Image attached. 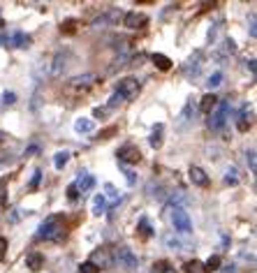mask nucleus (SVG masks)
Returning a JSON list of instances; mask_svg holds the SVG:
<instances>
[{"mask_svg": "<svg viewBox=\"0 0 257 273\" xmlns=\"http://www.w3.org/2000/svg\"><path fill=\"white\" fill-rule=\"evenodd\" d=\"M216 104H218V97L213 93H209V95H204V97H202V102H199V109H202V111H206V113H211Z\"/></svg>", "mask_w": 257, "mask_h": 273, "instance_id": "16", "label": "nucleus"}, {"mask_svg": "<svg viewBox=\"0 0 257 273\" xmlns=\"http://www.w3.org/2000/svg\"><path fill=\"white\" fill-rule=\"evenodd\" d=\"M68 197L70 199H79V187H77V183H70L68 185Z\"/></svg>", "mask_w": 257, "mask_h": 273, "instance_id": "32", "label": "nucleus"}, {"mask_svg": "<svg viewBox=\"0 0 257 273\" xmlns=\"http://www.w3.org/2000/svg\"><path fill=\"white\" fill-rule=\"evenodd\" d=\"M0 44H2V37H0Z\"/></svg>", "mask_w": 257, "mask_h": 273, "instance_id": "39", "label": "nucleus"}, {"mask_svg": "<svg viewBox=\"0 0 257 273\" xmlns=\"http://www.w3.org/2000/svg\"><path fill=\"white\" fill-rule=\"evenodd\" d=\"M104 190H107V192H109V194H104V197H114V199H116V197H118V194H116V187L111 185V183H107V185H104Z\"/></svg>", "mask_w": 257, "mask_h": 273, "instance_id": "36", "label": "nucleus"}, {"mask_svg": "<svg viewBox=\"0 0 257 273\" xmlns=\"http://www.w3.org/2000/svg\"><path fill=\"white\" fill-rule=\"evenodd\" d=\"M116 21H118V14L109 9V12H104V14H102V16H97V19H95L93 23H90V28H95V30H97V28L111 26V23H116Z\"/></svg>", "mask_w": 257, "mask_h": 273, "instance_id": "11", "label": "nucleus"}, {"mask_svg": "<svg viewBox=\"0 0 257 273\" xmlns=\"http://www.w3.org/2000/svg\"><path fill=\"white\" fill-rule=\"evenodd\" d=\"M146 16L144 14H137V12H128L125 16H123V26L130 28V30H137V28H144L146 26Z\"/></svg>", "mask_w": 257, "mask_h": 273, "instance_id": "8", "label": "nucleus"}, {"mask_svg": "<svg viewBox=\"0 0 257 273\" xmlns=\"http://www.w3.org/2000/svg\"><path fill=\"white\" fill-rule=\"evenodd\" d=\"M40 181H42V172H40V169H35L33 179H30V187H37V185H40Z\"/></svg>", "mask_w": 257, "mask_h": 273, "instance_id": "35", "label": "nucleus"}, {"mask_svg": "<svg viewBox=\"0 0 257 273\" xmlns=\"http://www.w3.org/2000/svg\"><path fill=\"white\" fill-rule=\"evenodd\" d=\"M111 262H116L118 267L128 269V271H135V269L139 267V260L132 255V250H130V248H116L114 255H111Z\"/></svg>", "mask_w": 257, "mask_h": 273, "instance_id": "4", "label": "nucleus"}, {"mask_svg": "<svg viewBox=\"0 0 257 273\" xmlns=\"http://www.w3.org/2000/svg\"><path fill=\"white\" fill-rule=\"evenodd\" d=\"M68 67V54H58L54 58V67H51V77H61L63 70Z\"/></svg>", "mask_w": 257, "mask_h": 273, "instance_id": "13", "label": "nucleus"}, {"mask_svg": "<svg viewBox=\"0 0 257 273\" xmlns=\"http://www.w3.org/2000/svg\"><path fill=\"white\" fill-rule=\"evenodd\" d=\"M227 116H230V100H218V104L213 107V111L209 113V127L211 130H220V127L227 123Z\"/></svg>", "mask_w": 257, "mask_h": 273, "instance_id": "3", "label": "nucleus"}, {"mask_svg": "<svg viewBox=\"0 0 257 273\" xmlns=\"http://www.w3.org/2000/svg\"><path fill=\"white\" fill-rule=\"evenodd\" d=\"M70 162V151H58V153L54 155V167L56 169H65Z\"/></svg>", "mask_w": 257, "mask_h": 273, "instance_id": "19", "label": "nucleus"}, {"mask_svg": "<svg viewBox=\"0 0 257 273\" xmlns=\"http://www.w3.org/2000/svg\"><path fill=\"white\" fill-rule=\"evenodd\" d=\"M37 236H40L42 241H58V239H63V236H65L63 220L58 218V215H51V218H47L40 225V229H37Z\"/></svg>", "mask_w": 257, "mask_h": 273, "instance_id": "1", "label": "nucleus"}, {"mask_svg": "<svg viewBox=\"0 0 257 273\" xmlns=\"http://www.w3.org/2000/svg\"><path fill=\"white\" fill-rule=\"evenodd\" d=\"M225 183H227V185H239V174L234 167H230V169L225 172Z\"/></svg>", "mask_w": 257, "mask_h": 273, "instance_id": "23", "label": "nucleus"}, {"mask_svg": "<svg viewBox=\"0 0 257 273\" xmlns=\"http://www.w3.org/2000/svg\"><path fill=\"white\" fill-rule=\"evenodd\" d=\"M42 267H44V255L42 253H30L26 257V269H30V271H40Z\"/></svg>", "mask_w": 257, "mask_h": 273, "instance_id": "12", "label": "nucleus"}, {"mask_svg": "<svg viewBox=\"0 0 257 273\" xmlns=\"http://www.w3.org/2000/svg\"><path fill=\"white\" fill-rule=\"evenodd\" d=\"M183 271H185V273H206V269H204V262L190 260V262L183 264Z\"/></svg>", "mask_w": 257, "mask_h": 273, "instance_id": "18", "label": "nucleus"}, {"mask_svg": "<svg viewBox=\"0 0 257 273\" xmlns=\"http://www.w3.org/2000/svg\"><path fill=\"white\" fill-rule=\"evenodd\" d=\"M151 60H153L156 67H158V70H163V72H167V70L171 67V60L167 58L165 54H153V56H151Z\"/></svg>", "mask_w": 257, "mask_h": 273, "instance_id": "17", "label": "nucleus"}, {"mask_svg": "<svg viewBox=\"0 0 257 273\" xmlns=\"http://www.w3.org/2000/svg\"><path fill=\"white\" fill-rule=\"evenodd\" d=\"M160 132H163V125H158V127H156V132H153V134L149 137L151 148H160V146H163V134H160Z\"/></svg>", "mask_w": 257, "mask_h": 273, "instance_id": "22", "label": "nucleus"}, {"mask_svg": "<svg viewBox=\"0 0 257 273\" xmlns=\"http://www.w3.org/2000/svg\"><path fill=\"white\" fill-rule=\"evenodd\" d=\"M125 176H128V183H130V185H135V183H137V179H135L137 174H135V172H130V169H125Z\"/></svg>", "mask_w": 257, "mask_h": 273, "instance_id": "37", "label": "nucleus"}, {"mask_svg": "<svg viewBox=\"0 0 257 273\" xmlns=\"http://www.w3.org/2000/svg\"><path fill=\"white\" fill-rule=\"evenodd\" d=\"M139 229L144 232V236H153V227H151L146 220H142V222H139Z\"/></svg>", "mask_w": 257, "mask_h": 273, "instance_id": "34", "label": "nucleus"}, {"mask_svg": "<svg viewBox=\"0 0 257 273\" xmlns=\"http://www.w3.org/2000/svg\"><path fill=\"white\" fill-rule=\"evenodd\" d=\"M104 206H107V197H104V194H97L93 201V215H102L104 213Z\"/></svg>", "mask_w": 257, "mask_h": 273, "instance_id": "21", "label": "nucleus"}, {"mask_svg": "<svg viewBox=\"0 0 257 273\" xmlns=\"http://www.w3.org/2000/svg\"><path fill=\"white\" fill-rule=\"evenodd\" d=\"M75 183H77V187H79V194H82V192H88V190L95 185V179L90 176V174H84L82 179H77Z\"/></svg>", "mask_w": 257, "mask_h": 273, "instance_id": "15", "label": "nucleus"}, {"mask_svg": "<svg viewBox=\"0 0 257 273\" xmlns=\"http://www.w3.org/2000/svg\"><path fill=\"white\" fill-rule=\"evenodd\" d=\"M90 264H95L97 269H109L114 262H111V250H107V248H97L93 253V257H90Z\"/></svg>", "mask_w": 257, "mask_h": 273, "instance_id": "7", "label": "nucleus"}, {"mask_svg": "<svg viewBox=\"0 0 257 273\" xmlns=\"http://www.w3.org/2000/svg\"><path fill=\"white\" fill-rule=\"evenodd\" d=\"M220 264H223V260H220L218 255H213V257H209V262H204V269H206V271H218Z\"/></svg>", "mask_w": 257, "mask_h": 273, "instance_id": "25", "label": "nucleus"}, {"mask_svg": "<svg viewBox=\"0 0 257 273\" xmlns=\"http://www.w3.org/2000/svg\"><path fill=\"white\" fill-rule=\"evenodd\" d=\"M12 42H14V47H16V49H26L28 44H30V37H28L26 33H21V30H19V33H14Z\"/></svg>", "mask_w": 257, "mask_h": 273, "instance_id": "20", "label": "nucleus"}, {"mask_svg": "<svg viewBox=\"0 0 257 273\" xmlns=\"http://www.w3.org/2000/svg\"><path fill=\"white\" fill-rule=\"evenodd\" d=\"M171 225H174V229L178 234H183V236H188V234H192V220H190L188 211L183 206H174L171 208Z\"/></svg>", "mask_w": 257, "mask_h": 273, "instance_id": "2", "label": "nucleus"}, {"mask_svg": "<svg viewBox=\"0 0 257 273\" xmlns=\"http://www.w3.org/2000/svg\"><path fill=\"white\" fill-rule=\"evenodd\" d=\"M139 81L135 79V77H125V79L118 81V88H116V93L123 97V102L125 100H135L137 95H139Z\"/></svg>", "mask_w": 257, "mask_h": 273, "instance_id": "5", "label": "nucleus"}, {"mask_svg": "<svg viewBox=\"0 0 257 273\" xmlns=\"http://www.w3.org/2000/svg\"><path fill=\"white\" fill-rule=\"evenodd\" d=\"M188 174H190V181H192L195 185H199V187H206V185L211 183V179L206 176V172H204L202 167H195V165H192Z\"/></svg>", "mask_w": 257, "mask_h": 273, "instance_id": "10", "label": "nucleus"}, {"mask_svg": "<svg viewBox=\"0 0 257 273\" xmlns=\"http://www.w3.org/2000/svg\"><path fill=\"white\" fill-rule=\"evenodd\" d=\"M153 273H176V269L174 267H171V264H170V262H158V264H156V267H153Z\"/></svg>", "mask_w": 257, "mask_h": 273, "instance_id": "24", "label": "nucleus"}, {"mask_svg": "<svg viewBox=\"0 0 257 273\" xmlns=\"http://www.w3.org/2000/svg\"><path fill=\"white\" fill-rule=\"evenodd\" d=\"M116 158L121 165H137L142 160V151L135 146V144H123L118 151H116Z\"/></svg>", "mask_w": 257, "mask_h": 273, "instance_id": "6", "label": "nucleus"}, {"mask_svg": "<svg viewBox=\"0 0 257 273\" xmlns=\"http://www.w3.org/2000/svg\"><path fill=\"white\" fill-rule=\"evenodd\" d=\"M79 273H100V269L95 267V264H90V262H84L82 267H79Z\"/></svg>", "mask_w": 257, "mask_h": 273, "instance_id": "29", "label": "nucleus"}, {"mask_svg": "<svg viewBox=\"0 0 257 273\" xmlns=\"http://www.w3.org/2000/svg\"><path fill=\"white\" fill-rule=\"evenodd\" d=\"M118 104H123V97L118 93H114L111 97H109V109H116Z\"/></svg>", "mask_w": 257, "mask_h": 273, "instance_id": "31", "label": "nucleus"}, {"mask_svg": "<svg viewBox=\"0 0 257 273\" xmlns=\"http://www.w3.org/2000/svg\"><path fill=\"white\" fill-rule=\"evenodd\" d=\"M246 162H248V167H251V172L255 174V172H257V165H255V148H248V151H246Z\"/></svg>", "mask_w": 257, "mask_h": 273, "instance_id": "26", "label": "nucleus"}, {"mask_svg": "<svg viewBox=\"0 0 257 273\" xmlns=\"http://www.w3.org/2000/svg\"><path fill=\"white\" fill-rule=\"evenodd\" d=\"M14 102H16V95H14L12 91H5V93H2V107H12Z\"/></svg>", "mask_w": 257, "mask_h": 273, "instance_id": "28", "label": "nucleus"}, {"mask_svg": "<svg viewBox=\"0 0 257 273\" xmlns=\"http://www.w3.org/2000/svg\"><path fill=\"white\" fill-rule=\"evenodd\" d=\"M248 33H251V37H257V16H255V12L251 14V28H248Z\"/></svg>", "mask_w": 257, "mask_h": 273, "instance_id": "33", "label": "nucleus"}, {"mask_svg": "<svg viewBox=\"0 0 257 273\" xmlns=\"http://www.w3.org/2000/svg\"><path fill=\"white\" fill-rule=\"evenodd\" d=\"M223 84V72H213L209 77V88H218Z\"/></svg>", "mask_w": 257, "mask_h": 273, "instance_id": "27", "label": "nucleus"}, {"mask_svg": "<svg viewBox=\"0 0 257 273\" xmlns=\"http://www.w3.org/2000/svg\"><path fill=\"white\" fill-rule=\"evenodd\" d=\"M95 81H97V77L90 74V72H86V74H77V77H72V79H70V86L72 88H90Z\"/></svg>", "mask_w": 257, "mask_h": 273, "instance_id": "9", "label": "nucleus"}, {"mask_svg": "<svg viewBox=\"0 0 257 273\" xmlns=\"http://www.w3.org/2000/svg\"><path fill=\"white\" fill-rule=\"evenodd\" d=\"M7 248H9V243H7L5 236H0V262L7 257Z\"/></svg>", "mask_w": 257, "mask_h": 273, "instance_id": "30", "label": "nucleus"}, {"mask_svg": "<svg viewBox=\"0 0 257 273\" xmlns=\"http://www.w3.org/2000/svg\"><path fill=\"white\" fill-rule=\"evenodd\" d=\"M246 65H248V70H251L253 74H255V58H251L248 63H246Z\"/></svg>", "mask_w": 257, "mask_h": 273, "instance_id": "38", "label": "nucleus"}, {"mask_svg": "<svg viewBox=\"0 0 257 273\" xmlns=\"http://www.w3.org/2000/svg\"><path fill=\"white\" fill-rule=\"evenodd\" d=\"M93 127H95V123H93L90 118H77V120H75V132H77V134L93 132Z\"/></svg>", "mask_w": 257, "mask_h": 273, "instance_id": "14", "label": "nucleus"}]
</instances>
